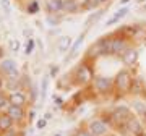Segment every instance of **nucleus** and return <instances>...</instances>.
<instances>
[{
  "mask_svg": "<svg viewBox=\"0 0 146 136\" xmlns=\"http://www.w3.org/2000/svg\"><path fill=\"white\" fill-rule=\"evenodd\" d=\"M102 46H104V55H122L128 49V39L120 34L102 37Z\"/></svg>",
  "mask_w": 146,
  "mask_h": 136,
  "instance_id": "f257e3e1",
  "label": "nucleus"
},
{
  "mask_svg": "<svg viewBox=\"0 0 146 136\" xmlns=\"http://www.w3.org/2000/svg\"><path fill=\"white\" fill-rule=\"evenodd\" d=\"M133 83V73L130 70H120L114 78V89L119 94H128Z\"/></svg>",
  "mask_w": 146,
  "mask_h": 136,
  "instance_id": "f03ea898",
  "label": "nucleus"
},
{
  "mask_svg": "<svg viewBox=\"0 0 146 136\" xmlns=\"http://www.w3.org/2000/svg\"><path fill=\"white\" fill-rule=\"evenodd\" d=\"M93 79H94V71H93V68L89 67V65L80 63V65L75 67V70H73V81H75L76 84L86 86V84L93 83Z\"/></svg>",
  "mask_w": 146,
  "mask_h": 136,
  "instance_id": "7ed1b4c3",
  "label": "nucleus"
},
{
  "mask_svg": "<svg viewBox=\"0 0 146 136\" xmlns=\"http://www.w3.org/2000/svg\"><path fill=\"white\" fill-rule=\"evenodd\" d=\"M131 118H133V114L125 105H119L110 112V123L114 126H119V128H123Z\"/></svg>",
  "mask_w": 146,
  "mask_h": 136,
  "instance_id": "20e7f679",
  "label": "nucleus"
},
{
  "mask_svg": "<svg viewBox=\"0 0 146 136\" xmlns=\"http://www.w3.org/2000/svg\"><path fill=\"white\" fill-rule=\"evenodd\" d=\"M93 86L96 89V92L99 94H107L114 89V79H110L109 76H94Z\"/></svg>",
  "mask_w": 146,
  "mask_h": 136,
  "instance_id": "39448f33",
  "label": "nucleus"
},
{
  "mask_svg": "<svg viewBox=\"0 0 146 136\" xmlns=\"http://www.w3.org/2000/svg\"><path fill=\"white\" fill-rule=\"evenodd\" d=\"M0 71L3 75H7L8 78H20V71L16 68V63L11 58H5L0 63Z\"/></svg>",
  "mask_w": 146,
  "mask_h": 136,
  "instance_id": "423d86ee",
  "label": "nucleus"
},
{
  "mask_svg": "<svg viewBox=\"0 0 146 136\" xmlns=\"http://www.w3.org/2000/svg\"><path fill=\"white\" fill-rule=\"evenodd\" d=\"M138 57H140L138 50H136L135 47H128L125 52L120 55V60H122L123 65H127V67H133V65H136V62H138Z\"/></svg>",
  "mask_w": 146,
  "mask_h": 136,
  "instance_id": "0eeeda50",
  "label": "nucleus"
},
{
  "mask_svg": "<svg viewBox=\"0 0 146 136\" xmlns=\"http://www.w3.org/2000/svg\"><path fill=\"white\" fill-rule=\"evenodd\" d=\"M102 55H104V46H102V37H99V39L86 50V55H84V57L89 58V60H94V58L102 57Z\"/></svg>",
  "mask_w": 146,
  "mask_h": 136,
  "instance_id": "6e6552de",
  "label": "nucleus"
},
{
  "mask_svg": "<svg viewBox=\"0 0 146 136\" xmlns=\"http://www.w3.org/2000/svg\"><path fill=\"white\" fill-rule=\"evenodd\" d=\"M89 131L93 133L94 136H106L107 135V123H106L102 118H96L89 123Z\"/></svg>",
  "mask_w": 146,
  "mask_h": 136,
  "instance_id": "1a4fd4ad",
  "label": "nucleus"
},
{
  "mask_svg": "<svg viewBox=\"0 0 146 136\" xmlns=\"http://www.w3.org/2000/svg\"><path fill=\"white\" fill-rule=\"evenodd\" d=\"M123 130H125L130 136H140V135H143V125H141V121L138 120L136 117H133V118H131V120L123 126Z\"/></svg>",
  "mask_w": 146,
  "mask_h": 136,
  "instance_id": "9d476101",
  "label": "nucleus"
},
{
  "mask_svg": "<svg viewBox=\"0 0 146 136\" xmlns=\"http://www.w3.org/2000/svg\"><path fill=\"white\" fill-rule=\"evenodd\" d=\"M8 100L11 105H20V107H26L28 104V96L21 91H13L8 94Z\"/></svg>",
  "mask_w": 146,
  "mask_h": 136,
  "instance_id": "9b49d317",
  "label": "nucleus"
},
{
  "mask_svg": "<svg viewBox=\"0 0 146 136\" xmlns=\"http://www.w3.org/2000/svg\"><path fill=\"white\" fill-rule=\"evenodd\" d=\"M7 114H8L15 121H21V120H25V117H26V110H25V107L10 104L8 107H7Z\"/></svg>",
  "mask_w": 146,
  "mask_h": 136,
  "instance_id": "f8f14e48",
  "label": "nucleus"
},
{
  "mask_svg": "<svg viewBox=\"0 0 146 136\" xmlns=\"http://www.w3.org/2000/svg\"><path fill=\"white\" fill-rule=\"evenodd\" d=\"M86 32H88V29H84L81 34H80L78 37H76V41L72 44V47H70V50H68V55H67V58H65V62H70L75 55H76V52H78V49L81 47V44L84 42V37H86Z\"/></svg>",
  "mask_w": 146,
  "mask_h": 136,
  "instance_id": "ddd939ff",
  "label": "nucleus"
},
{
  "mask_svg": "<svg viewBox=\"0 0 146 136\" xmlns=\"http://www.w3.org/2000/svg\"><path fill=\"white\" fill-rule=\"evenodd\" d=\"M46 11L49 15H55V13H62L63 10V0H44Z\"/></svg>",
  "mask_w": 146,
  "mask_h": 136,
  "instance_id": "4468645a",
  "label": "nucleus"
},
{
  "mask_svg": "<svg viewBox=\"0 0 146 136\" xmlns=\"http://www.w3.org/2000/svg\"><path fill=\"white\" fill-rule=\"evenodd\" d=\"M128 13H130L128 7H122V8H119V10H117L114 15H112V18H110V20H107L106 26H112V24H117V23H119L120 20H123V18H125Z\"/></svg>",
  "mask_w": 146,
  "mask_h": 136,
  "instance_id": "2eb2a0df",
  "label": "nucleus"
},
{
  "mask_svg": "<svg viewBox=\"0 0 146 136\" xmlns=\"http://www.w3.org/2000/svg\"><path fill=\"white\" fill-rule=\"evenodd\" d=\"M13 123H15V120L7 112L5 114H0V133H8L11 130Z\"/></svg>",
  "mask_w": 146,
  "mask_h": 136,
  "instance_id": "dca6fc26",
  "label": "nucleus"
},
{
  "mask_svg": "<svg viewBox=\"0 0 146 136\" xmlns=\"http://www.w3.org/2000/svg\"><path fill=\"white\" fill-rule=\"evenodd\" d=\"M104 15H106V8H99V10H96L94 13H91V15H89V18L84 21V26H86V29L93 28L94 23H98V21H99Z\"/></svg>",
  "mask_w": 146,
  "mask_h": 136,
  "instance_id": "f3484780",
  "label": "nucleus"
},
{
  "mask_svg": "<svg viewBox=\"0 0 146 136\" xmlns=\"http://www.w3.org/2000/svg\"><path fill=\"white\" fill-rule=\"evenodd\" d=\"M63 13H70V15H75V13H80L81 10V7L75 2V0H63Z\"/></svg>",
  "mask_w": 146,
  "mask_h": 136,
  "instance_id": "a211bd4d",
  "label": "nucleus"
},
{
  "mask_svg": "<svg viewBox=\"0 0 146 136\" xmlns=\"http://www.w3.org/2000/svg\"><path fill=\"white\" fill-rule=\"evenodd\" d=\"M73 44V39L70 36H63L58 39V44H57V52L58 53H65L70 50V47H72Z\"/></svg>",
  "mask_w": 146,
  "mask_h": 136,
  "instance_id": "6ab92c4d",
  "label": "nucleus"
},
{
  "mask_svg": "<svg viewBox=\"0 0 146 136\" xmlns=\"http://www.w3.org/2000/svg\"><path fill=\"white\" fill-rule=\"evenodd\" d=\"M141 91H143V83L140 84V78H133L130 92H131V94H140Z\"/></svg>",
  "mask_w": 146,
  "mask_h": 136,
  "instance_id": "aec40b11",
  "label": "nucleus"
},
{
  "mask_svg": "<svg viewBox=\"0 0 146 136\" xmlns=\"http://www.w3.org/2000/svg\"><path fill=\"white\" fill-rule=\"evenodd\" d=\"M0 7H2V10H3V13H5L7 16L11 15V3H10V0H0Z\"/></svg>",
  "mask_w": 146,
  "mask_h": 136,
  "instance_id": "412c9836",
  "label": "nucleus"
},
{
  "mask_svg": "<svg viewBox=\"0 0 146 136\" xmlns=\"http://www.w3.org/2000/svg\"><path fill=\"white\" fill-rule=\"evenodd\" d=\"M26 11L29 13V15H34V13H37V11H39V3H37L36 0H31V3L26 7Z\"/></svg>",
  "mask_w": 146,
  "mask_h": 136,
  "instance_id": "4be33fe9",
  "label": "nucleus"
},
{
  "mask_svg": "<svg viewBox=\"0 0 146 136\" xmlns=\"http://www.w3.org/2000/svg\"><path fill=\"white\" fill-rule=\"evenodd\" d=\"M73 136H94V135L89 131V128H78L73 133Z\"/></svg>",
  "mask_w": 146,
  "mask_h": 136,
  "instance_id": "5701e85b",
  "label": "nucleus"
},
{
  "mask_svg": "<svg viewBox=\"0 0 146 136\" xmlns=\"http://www.w3.org/2000/svg\"><path fill=\"white\" fill-rule=\"evenodd\" d=\"M47 84H49V76H44L42 78V84H41V99L46 97V92H47Z\"/></svg>",
  "mask_w": 146,
  "mask_h": 136,
  "instance_id": "b1692460",
  "label": "nucleus"
},
{
  "mask_svg": "<svg viewBox=\"0 0 146 136\" xmlns=\"http://www.w3.org/2000/svg\"><path fill=\"white\" fill-rule=\"evenodd\" d=\"M10 105V100H8V96H5L2 91H0V109L3 107H8Z\"/></svg>",
  "mask_w": 146,
  "mask_h": 136,
  "instance_id": "393cba45",
  "label": "nucleus"
},
{
  "mask_svg": "<svg viewBox=\"0 0 146 136\" xmlns=\"http://www.w3.org/2000/svg\"><path fill=\"white\" fill-rule=\"evenodd\" d=\"M135 109H136V112L140 114V115H143L146 112V104L145 102H135Z\"/></svg>",
  "mask_w": 146,
  "mask_h": 136,
  "instance_id": "a878e982",
  "label": "nucleus"
},
{
  "mask_svg": "<svg viewBox=\"0 0 146 136\" xmlns=\"http://www.w3.org/2000/svg\"><path fill=\"white\" fill-rule=\"evenodd\" d=\"M33 49H34V39H28V44H26V50H25V53H26V55H29V53L33 52Z\"/></svg>",
  "mask_w": 146,
  "mask_h": 136,
  "instance_id": "bb28decb",
  "label": "nucleus"
},
{
  "mask_svg": "<svg viewBox=\"0 0 146 136\" xmlns=\"http://www.w3.org/2000/svg\"><path fill=\"white\" fill-rule=\"evenodd\" d=\"M10 49L13 50V52H18V50H20V42L16 41V39H11L10 41Z\"/></svg>",
  "mask_w": 146,
  "mask_h": 136,
  "instance_id": "cd10ccee",
  "label": "nucleus"
},
{
  "mask_svg": "<svg viewBox=\"0 0 146 136\" xmlns=\"http://www.w3.org/2000/svg\"><path fill=\"white\" fill-rule=\"evenodd\" d=\"M36 126H37V130H44L47 126V120L46 118H39V120L36 121Z\"/></svg>",
  "mask_w": 146,
  "mask_h": 136,
  "instance_id": "c85d7f7f",
  "label": "nucleus"
},
{
  "mask_svg": "<svg viewBox=\"0 0 146 136\" xmlns=\"http://www.w3.org/2000/svg\"><path fill=\"white\" fill-rule=\"evenodd\" d=\"M75 2H76V3H78V5L81 7V10H84V7L88 5V2H89V0H75Z\"/></svg>",
  "mask_w": 146,
  "mask_h": 136,
  "instance_id": "c756f323",
  "label": "nucleus"
},
{
  "mask_svg": "<svg viewBox=\"0 0 146 136\" xmlns=\"http://www.w3.org/2000/svg\"><path fill=\"white\" fill-rule=\"evenodd\" d=\"M23 34H25V36H26V37H31L33 31H31V29H26V31H23Z\"/></svg>",
  "mask_w": 146,
  "mask_h": 136,
  "instance_id": "7c9ffc66",
  "label": "nucleus"
},
{
  "mask_svg": "<svg viewBox=\"0 0 146 136\" xmlns=\"http://www.w3.org/2000/svg\"><path fill=\"white\" fill-rule=\"evenodd\" d=\"M44 118H46V120H50V118H52V114H50V112H47L46 115H44Z\"/></svg>",
  "mask_w": 146,
  "mask_h": 136,
  "instance_id": "2f4dec72",
  "label": "nucleus"
},
{
  "mask_svg": "<svg viewBox=\"0 0 146 136\" xmlns=\"http://www.w3.org/2000/svg\"><path fill=\"white\" fill-rule=\"evenodd\" d=\"M107 2H109V0H98V3H99V7L102 5V3H107Z\"/></svg>",
  "mask_w": 146,
  "mask_h": 136,
  "instance_id": "473e14b6",
  "label": "nucleus"
},
{
  "mask_svg": "<svg viewBox=\"0 0 146 136\" xmlns=\"http://www.w3.org/2000/svg\"><path fill=\"white\" fill-rule=\"evenodd\" d=\"M128 2H130V0H120V3H122V5H127Z\"/></svg>",
  "mask_w": 146,
  "mask_h": 136,
  "instance_id": "72a5a7b5",
  "label": "nucleus"
},
{
  "mask_svg": "<svg viewBox=\"0 0 146 136\" xmlns=\"http://www.w3.org/2000/svg\"><path fill=\"white\" fill-rule=\"evenodd\" d=\"M2 88H3V79L0 78V91H2Z\"/></svg>",
  "mask_w": 146,
  "mask_h": 136,
  "instance_id": "f704fd0d",
  "label": "nucleus"
},
{
  "mask_svg": "<svg viewBox=\"0 0 146 136\" xmlns=\"http://www.w3.org/2000/svg\"><path fill=\"white\" fill-rule=\"evenodd\" d=\"M3 136H16V135H13V133H10V131H8V133H5Z\"/></svg>",
  "mask_w": 146,
  "mask_h": 136,
  "instance_id": "c9c22d12",
  "label": "nucleus"
},
{
  "mask_svg": "<svg viewBox=\"0 0 146 136\" xmlns=\"http://www.w3.org/2000/svg\"><path fill=\"white\" fill-rule=\"evenodd\" d=\"M0 57H3V50L2 49H0Z\"/></svg>",
  "mask_w": 146,
  "mask_h": 136,
  "instance_id": "e433bc0d",
  "label": "nucleus"
},
{
  "mask_svg": "<svg viewBox=\"0 0 146 136\" xmlns=\"http://www.w3.org/2000/svg\"><path fill=\"white\" fill-rule=\"evenodd\" d=\"M140 2H141V3H143V2H146V0H140Z\"/></svg>",
  "mask_w": 146,
  "mask_h": 136,
  "instance_id": "4c0bfd02",
  "label": "nucleus"
},
{
  "mask_svg": "<svg viewBox=\"0 0 146 136\" xmlns=\"http://www.w3.org/2000/svg\"><path fill=\"white\" fill-rule=\"evenodd\" d=\"M55 136H62V135H55Z\"/></svg>",
  "mask_w": 146,
  "mask_h": 136,
  "instance_id": "58836bf2",
  "label": "nucleus"
}]
</instances>
